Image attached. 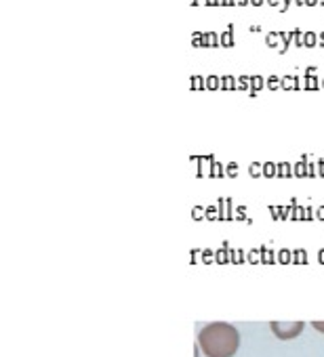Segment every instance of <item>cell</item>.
<instances>
[{
    "label": "cell",
    "mask_w": 324,
    "mask_h": 357,
    "mask_svg": "<svg viewBox=\"0 0 324 357\" xmlns=\"http://www.w3.org/2000/svg\"><path fill=\"white\" fill-rule=\"evenodd\" d=\"M295 7L303 9V7H305V0H295Z\"/></svg>",
    "instance_id": "15"
},
{
    "label": "cell",
    "mask_w": 324,
    "mask_h": 357,
    "mask_svg": "<svg viewBox=\"0 0 324 357\" xmlns=\"http://www.w3.org/2000/svg\"><path fill=\"white\" fill-rule=\"evenodd\" d=\"M265 43H267L270 49H276L278 51V47H280V32L278 30H270L265 34Z\"/></svg>",
    "instance_id": "4"
},
{
    "label": "cell",
    "mask_w": 324,
    "mask_h": 357,
    "mask_svg": "<svg viewBox=\"0 0 324 357\" xmlns=\"http://www.w3.org/2000/svg\"><path fill=\"white\" fill-rule=\"evenodd\" d=\"M251 5H253L255 9H261V7L265 5V0H251Z\"/></svg>",
    "instance_id": "10"
},
{
    "label": "cell",
    "mask_w": 324,
    "mask_h": 357,
    "mask_svg": "<svg viewBox=\"0 0 324 357\" xmlns=\"http://www.w3.org/2000/svg\"><path fill=\"white\" fill-rule=\"evenodd\" d=\"M251 0H236V7H249Z\"/></svg>",
    "instance_id": "12"
},
{
    "label": "cell",
    "mask_w": 324,
    "mask_h": 357,
    "mask_svg": "<svg viewBox=\"0 0 324 357\" xmlns=\"http://www.w3.org/2000/svg\"><path fill=\"white\" fill-rule=\"evenodd\" d=\"M311 326H314L318 332H322V334H324V321H322V319H316V321H311Z\"/></svg>",
    "instance_id": "9"
},
{
    "label": "cell",
    "mask_w": 324,
    "mask_h": 357,
    "mask_svg": "<svg viewBox=\"0 0 324 357\" xmlns=\"http://www.w3.org/2000/svg\"><path fill=\"white\" fill-rule=\"evenodd\" d=\"M211 7H226V0H211Z\"/></svg>",
    "instance_id": "11"
},
{
    "label": "cell",
    "mask_w": 324,
    "mask_h": 357,
    "mask_svg": "<svg viewBox=\"0 0 324 357\" xmlns=\"http://www.w3.org/2000/svg\"><path fill=\"white\" fill-rule=\"evenodd\" d=\"M320 7H324V0H320Z\"/></svg>",
    "instance_id": "18"
},
{
    "label": "cell",
    "mask_w": 324,
    "mask_h": 357,
    "mask_svg": "<svg viewBox=\"0 0 324 357\" xmlns=\"http://www.w3.org/2000/svg\"><path fill=\"white\" fill-rule=\"evenodd\" d=\"M207 40H209V47H213V49H217L219 45H221V36H219V32H207Z\"/></svg>",
    "instance_id": "7"
},
{
    "label": "cell",
    "mask_w": 324,
    "mask_h": 357,
    "mask_svg": "<svg viewBox=\"0 0 324 357\" xmlns=\"http://www.w3.org/2000/svg\"><path fill=\"white\" fill-rule=\"evenodd\" d=\"M249 32H251V34H261V26H251Z\"/></svg>",
    "instance_id": "13"
},
{
    "label": "cell",
    "mask_w": 324,
    "mask_h": 357,
    "mask_svg": "<svg viewBox=\"0 0 324 357\" xmlns=\"http://www.w3.org/2000/svg\"><path fill=\"white\" fill-rule=\"evenodd\" d=\"M320 5V0H305V7H316Z\"/></svg>",
    "instance_id": "14"
},
{
    "label": "cell",
    "mask_w": 324,
    "mask_h": 357,
    "mask_svg": "<svg viewBox=\"0 0 324 357\" xmlns=\"http://www.w3.org/2000/svg\"><path fill=\"white\" fill-rule=\"evenodd\" d=\"M305 328V321H270V330L280 340H293L297 338Z\"/></svg>",
    "instance_id": "2"
},
{
    "label": "cell",
    "mask_w": 324,
    "mask_h": 357,
    "mask_svg": "<svg viewBox=\"0 0 324 357\" xmlns=\"http://www.w3.org/2000/svg\"><path fill=\"white\" fill-rule=\"evenodd\" d=\"M265 5L267 7H272V9H282V5H284V0H265Z\"/></svg>",
    "instance_id": "8"
},
{
    "label": "cell",
    "mask_w": 324,
    "mask_h": 357,
    "mask_svg": "<svg viewBox=\"0 0 324 357\" xmlns=\"http://www.w3.org/2000/svg\"><path fill=\"white\" fill-rule=\"evenodd\" d=\"M240 347V332L228 321H211L198 332V349L207 357H234Z\"/></svg>",
    "instance_id": "1"
},
{
    "label": "cell",
    "mask_w": 324,
    "mask_h": 357,
    "mask_svg": "<svg viewBox=\"0 0 324 357\" xmlns=\"http://www.w3.org/2000/svg\"><path fill=\"white\" fill-rule=\"evenodd\" d=\"M226 7H236V0H226Z\"/></svg>",
    "instance_id": "17"
},
{
    "label": "cell",
    "mask_w": 324,
    "mask_h": 357,
    "mask_svg": "<svg viewBox=\"0 0 324 357\" xmlns=\"http://www.w3.org/2000/svg\"><path fill=\"white\" fill-rule=\"evenodd\" d=\"M293 45L295 47H305V32L301 28H293Z\"/></svg>",
    "instance_id": "5"
},
{
    "label": "cell",
    "mask_w": 324,
    "mask_h": 357,
    "mask_svg": "<svg viewBox=\"0 0 324 357\" xmlns=\"http://www.w3.org/2000/svg\"><path fill=\"white\" fill-rule=\"evenodd\" d=\"M198 3H200V5H205V7H209V9H211V0H198Z\"/></svg>",
    "instance_id": "16"
},
{
    "label": "cell",
    "mask_w": 324,
    "mask_h": 357,
    "mask_svg": "<svg viewBox=\"0 0 324 357\" xmlns=\"http://www.w3.org/2000/svg\"><path fill=\"white\" fill-rule=\"evenodd\" d=\"M318 40H320V34H318V32H314V30H305V47H307V49L316 47V45H318Z\"/></svg>",
    "instance_id": "6"
},
{
    "label": "cell",
    "mask_w": 324,
    "mask_h": 357,
    "mask_svg": "<svg viewBox=\"0 0 324 357\" xmlns=\"http://www.w3.org/2000/svg\"><path fill=\"white\" fill-rule=\"evenodd\" d=\"M219 36H221V47H226V49L234 47V40H236V26L230 24L223 32H219Z\"/></svg>",
    "instance_id": "3"
}]
</instances>
